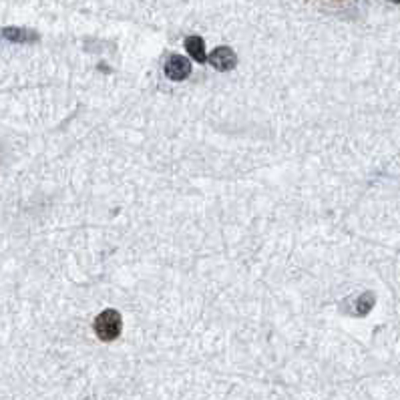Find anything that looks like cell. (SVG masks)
<instances>
[{
    "label": "cell",
    "instance_id": "3",
    "mask_svg": "<svg viewBox=\"0 0 400 400\" xmlns=\"http://www.w3.org/2000/svg\"><path fill=\"white\" fill-rule=\"evenodd\" d=\"M207 61L212 64L213 69L217 71H232L236 64H238V55L229 47H217L213 50L212 55L207 57Z\"/></svg>",
    "mask_w": 400,
    "mask_h": 400
},
{
    "label": "cell",
    "instance_id": "1",
    "mask_svg": "<svg viewBox=\"0 0 400 400\" xmlns=\"http://www.w3.org/2000/svg\"><path fill=\"white\" fill-rule=\"evenodd\" d=\"M93 328H95V334L99 336V340L113 342V340L119 338L121 330H123V318H121V314L117 312V310H105V312H101L95 318Z\"/></svg>",
    "mask_w": 400,
    "mask_h": 400
},
{
    "label": "cell",
    "instance_id": "4",
    "mask_svg": "<svg viewBox=\"0 0 400 400\" xmlns=\"http://www.w3.org/2000/svg\"><path fill=\"white\" fill-rule=\"evenodd\" d=\"M185 49H188V52L191 55L193 61H198V63H205V61H207V55H205V42H203V38L198 37V35L185 38Z\"/></svg>",
    "mask_w": 400,
    "mask_h": 400
},
{
    "label": "cell",
    "instance_id": "2",
    "mask_svg": "<svg viewBox=\"0 0 400 400\" xmlns=\"http://www.w3.org/2000/svg\"><path fill=\"white\" fill-rule=\"evenodd\" d=\"M165 75L171 81H185L191 75V61L188 57H181V55L169 57L167 63H165Z\"/></svg>",
    "mask_w": 400,
    "mask_h": 400
},
{
    "label": "cell",
    "instance_id": "5",
    "mask_svg": "<svg viewBox=\"0 0 400 400\" xmlns=\"http://www.w3.org/2000/svg\"><path fill=\"white\" fill-rule=\"evenodd\" d=\"M390 2H394V4H400V0H390Z\"/></svg>",
    "mask_w": 400,
    "mask_h": 400
}]
</instances>
